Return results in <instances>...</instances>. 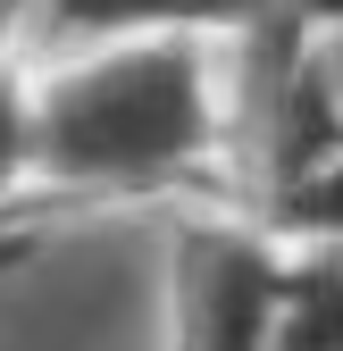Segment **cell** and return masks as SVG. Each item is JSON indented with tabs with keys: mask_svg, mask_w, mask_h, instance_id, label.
<instances>
[{
	"mask_svg": "<svg viewBox=\"0 0 343 351\" xmlns=\"http://www.w3.org/2000/svg\"><path fill=\"white\" fill-rule=\"evenodd\" d=\"M226 176V42L126 34L34 67L25 184L134 201Z\"/></svg>",
	"mask_w": 343,
	"mask_h": 351,
	"instance_id": "1",
	"label": "cell"
},
{
	"mask_svg": "<svg viewBox=\"0 0 343 351\" xmlns=\"http://www.w3.org/2000/svg\"><path fill=\"white\" fill-rule=\"evenodd\" d=\"M285 293L268 351H343V234H285Z\"/></svg>",
	"mask_w": 343,
	"mask_h": 351,
	"instance_id": "4",
	"label": "cell"
},
{
	"mask_svg": "<svg viewBox=\"0 0 343 351\" xmlns=\"http://www.w3.org/2000/svg\"><path fill=\"white\" fill-rule=\"evenodd\" d=\"M285 0H34V51H84V42H126V34H201V42H243L260 34Z\"/></svg>",
	"mask_w": 343,
	"mask_h": 351,
	"instance_id": "3",
	"label": "cell"
},
{
	"mask_svg": "<svg viewBox=\"0 0 343 351\" xmlns=\"http://www.w3.org/2000/svg\"><path fill=\"white\" fill-rule=\"evenodd\" d=\"M260 217H268L276 234H343V151H335L318 176H302L293 193H276Z\"/></svg>",
	"mask_w": 343,
	"mask_h": 351,
	"instance_id": "6",
	"label": "cell"
},
{
	"mask_svg": "<svg viewBox=\"0 0 343 351\" xmlns=\"http://www.w3.org/2000/svg\"><path fill=\"white\" fill-rule=\"evenodd\" d=\"M285 9L302 17V25H335V17H343V0H285Z\"/></svg>",
	"mask_w": 343,
	"mask_h": 351,
	"instance_id": "8",
	"label": "cell"
},
{
	"mask_svg": "<svg viewBox=\"0 0 343 351\" xmlns=\"http://www.w3.org/2000/svg\"><path fill=\"white\" fill-rule=\"evenodd\" d=\"M25 17H34V0H0V193L25 184V134H34V67H25L34 34H25Z\"/></svg>",
	"mask_w": 343,
	"mask_h": 351,
	"instance_id": "5",
	"label": "cell"
},
{
	"mask_svg": "<svg viewBox=\"0 0 343 351\" xmlns=\"http://www.w3.org/2000/svg\"><path fill=\"white\" fill-rule=\"evenodd\" d=\"M318 34V59H327V84H335V101H343V17L335 25H310Z\"/></svg>",
	"mask_w": 343,
	"mask_h": 351,
	"instance_id": "7",
	"label": "cell"
},
{
	"mask_svg": "<svg viewBox=\"0 0 343 351\" xmlns=\"http://www.w3.org/2000/svg\"><path fill=\"white\" fill-rule=\"evenodd\" d=\"M285 251L293 243L260 209L185 217L167 234V351H268Z\"/></svg>",
	"mask_w": 343,
	"mask_h": 351,
	"instance_id": "2",
	"label": "cell"
}]
</instances>
